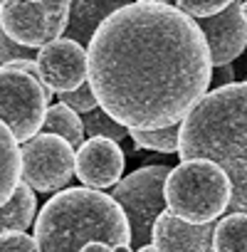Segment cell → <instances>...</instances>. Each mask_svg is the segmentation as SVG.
I'll use <instances>...</instances> for the list:
<instances>
[{"mask_svg": "<svg viewBox=\"0 0 247 252\" xmlns=\"http://www.w3.org/2000/svg\"><path fill=\"white\" fill-rule=\"evenodd\" d=\"M213 64L195 20L163 0L111 13L87 45V84L124 129L178 126L208 94Z\"/></svg>", "mask_w": 247, "mask_h": 252, "instance_id": "cell-1", "label": "cell"}, {"mask_svg": "<svg viewBox=\"0 0 247 252\" xmlns=\"http://www.w3.org/2000/svg\"><path fill=\"white\" fill-rule=\"evenodd\" d=\"M181 161H210L230 181V210L247 213V82L208 92L178 124Z\"/></svg>", "mask_w": 247, "mask_h": 252, "instance_id": "cell-2", "label": "cell"}, {"mask_svg": "<svg viewBox=\"0 0 247 252\" xmlns=\"http://www.w3.org/2000/svg\"><path fill=\"white\" fill-rule=\"evenodd\" d=\"M37 252H79L89 242L109 247L129 245L131 230L119 203L101 190L84 186L55 193L35 220Z\"/></svg>", "mask_w": 247, "mask_h": 252, "instance_id": "cell-3", "label": "cell"}, {"mask_svg": "<svg viewBox=\"0 0 247 252\" xmlns=\"http://www.w3.org/2000/svg\"><path fill=\"white\" fill-rule=\"evenodd\" d=\"M163 200L166 213L183 222H215L230 205V181L222 168L210 161H181L166 176Z\"/></svg>", "mask_w": 247, "mask_h": 252, "instance_id": "cell-4", "label": "cell"}, {"mask_svg": "<svg viewBox=\"0 0 247 252\" xmlns=\"http://www.w3.org/2000/svg\"><path fill=\"white\" fill-rule=\"evenodd\" d=\"M168 171H171L168 166H144L134 171L131 176L121 178L111 190V198L119 203V208L129 220L131 250L151 245L154 222L161 213H166L163 183H166Z\"/></svg>", "mask_w": 247, "mask_h": 252, "instance_id": "cell-5", "label": "cell"}, {"mask_svg": "<svg viewBox=\"0 0 247 252\" xmlns=\"http://www.w3.org/2000/svg\"><path fill=\"white\" fill-rule=\"evenodd\" d=\"M50 96L37 77L8 64L0 67V121L18 144L35 139L45 126Z\"/></svg>", "mask_w": 247, "mask_h": 252, "instance_id": "cell-6", "label": "cell"}, {"mask_svg": "<svg viewBox=\"0 0 247 252\" xmlns=\"http://www.w3.org/2000/svg\"><path fill=\"white\" fill-rule=\"evenodd\" d=\"M69 0H10L0 10V28L20 47H47L62 37L69 23Z\"/></svg>", "mask_w": 247, "mask_h": 252, "instance_id": "cell-7", "label": "cell"}, {"mask_svg": "<svg viewBox=\"0 0 247 252\" xmlns=\"http://www.w3.org/2000/svg\"><path fill=\"white\" fill-rule=\"evenodd\" d=\"M74 176V149L55 136L37 134L20 146V181L40 193L62 190Z\"/></svg>", "mask_w": 247, "mask_h": 252, "instance_id": "cell-8", "label": "cell"}, {"mask_svg": "<svg viewBox=\"0 0 247 252\" xmlns=\"http://www.w3.org/2000/svg\"><path fill=\"white\" fill-rule=\"evenodd\" d=\"M37 74L50 94H67L87 84V50L67 37L37 52Z\"/></svg>", "mask_w": 247, "mask_h": 252, "instance_id": "cell-9", "label": "cell"}, {"mask_svg": "<svg viewBox=\"0 0 247 252\" xmlns=\"http://www.w3.org/2000/svg\"><path fill=\"white\" fill-rule=\"evenodd\" d=\"M195 25L205 37L213 69L230 64L247 47V25L242 20L240 3H235V0H230V5L222 13L205 20H195Z\"/></svg>", "mask_w": 247, "mask_h": 252, "instance_id": "cell-10", "label": "cell"}, {"mask_svg": "<svg viewBox=\"0 0 247 252\" xmlns=\"http://www.w3.org/2000/svg\"><path fill=\"white\" fill-rule=\"evenodd\" d=\"M124 151L111 139H87L74 154V176L84 188H114L124 173Z\"/></svg>", "mask_w": 247, "mask_h": 252, "instance_id": "cell-11", "label": "cell"}, {"mask_svg": "<svg viewBox=\"0 0 247 252\" xmlns=\"http://www.w3.org/2000/svg\"><path fill=\"white\" fill-rule=\"evenodd\" d=\"M215 222L190 225L171 213H161L151 230V245L158 252H213Z\"/></svg>", "mask_w": 247, "mask_h": 252, "instance_id": "cell-12", "label": "cell"}, {"mask_svg": "<svg viewBox=\"0 0 247 252\" xmlns=\"http://www.w3.org/2000/svg\"><path fill=\"white\" fill-rule=\"evenodd\" d=\"M124 5L126 3H116V0H104V3H96V0H79V3H72L69 23H67V30H64L67 40H72L82 47L89 45L94 32L99 30V25Z\"/></svg>", "mask_w": 247, "mask_h": 252, "instance_id": "cell-13", "label": "cell"}, {"mask_svg": "<svg viewBox=\"0 0 247 252\" xmlns=\"http://www.w3.org/2000/svg\"><path fill=\"white\" fill-rule=\"evenodd\" d=\"M37 215V198L32 188H28L23 181L18 183L13 198L0 208V235L8 232H25Z\"/></svg>", "mask_w": 247, "mask_h": 252, "instance_id": "cell-14", "label": "cell"}, {"mask_svg": "<svg viewBox=\"0 0 247 252\" xmlns=\"http://www.w3.org/2000/svg\"><path fill=\"white\" fill-rule=\"evenodd\" d=\"M20 183V146L0 121V208H3Z\"/></svg>", "mask_w": 247, "mask_h": 252, "instance_id": "cell-15", "label": "cell"}, {"mask_svg": "<svg viewBox=\"0 0 247 252\" xmlns=\"http://www.w3.org/2000/svg\"><path fill=\"white\" fill-rule=\"evenodd\" d=\"M213 252H247V213H230L215 222Z\"/></svg>", "mask_w": 247, "mask_h": 252, "instance_id": "cell-16", "label": "cell"}, {"mask_svg": "<svg viewBox=\"0 0 247 252\" xmlns=\"http://www.w3.org/2000/svg\"><path fill=\"white\" fill-rule=\"evenodd\" d=\"M45 126H47L50 134L64 139L72 149H79V146L84 144L82 119H79V114H74V111L67 109L64 104H52V106H47Z\"/></svg>", "mask_w": 247, "mask_h": 252, "instance_id": "cell-17", "label": "cell"}, {"mask_svg": "<svg viewBox=\"0 0 247 252\" xmlns=\"http://www.w3.org/2000/svg\"><path fill=\"white\" fill-rule=\"evenodd\" d=\"M131 141L139 149L158 151V154H178V126H168V129H129Z\"/></svg>", "mask_w": 247, "mask_h": 252, "instance_id": "cell-18", "label": "cell"}, {"mask_svg": "<svg viewBox=\"0 0 247 252\" xmlns=\"http://www.w3.org/2000/svg\"><path fill=\"white\" fill-rule=\"evenodd\" d=\"M82 129H84V134H89V139L99 136V139H111L114 144H119L121 139L129 136V129H124L114 119H109L99 106L82 116Z\"/></svg>", "mask_w": 247, "mask_h": 252, "instance_id": "cell-19", "label": "cell"}, {"mask_svg": "<svg viewBox=\"0 0 247 252\" xmlns=\"http://www.w3.org/2000/svg\"><path fill=\"white\" fill-rule=\"evenodd\" d=\"M181 13H185L190 20H205V18H213L217 13H222L230 0H178L173 3Z\"/></svg>", "mask_w": 247, "mask_h": 252, "instance_id": "cell-20", "label": "cell"}, {"mask_svg": "<svg viewBox=\"0 0 247 252\" xmlns=\"http://www.w3.org/2000/svg\"><path fill=\"white\" fill-rule=\"evenodd\" d=\"M60 104H64V106L72 109L74 114H89V111L96 109V99H94L89 84H82V87L74 89V92L60 94Z\"/></svg>", "mask_w": 247, "mask_h": 252, "instance_id": "cell-21", "label": "cell"}, {"mask_svg": "<svg viewBox=\"0 0 247 252\" xmlns=\"http://www.w3.org/2000/svg\"><path fill=\"white\" fill-rule=\"evenodd\" d=\"M32 55H35L32 50L15 45V42L3 32V28H0V62L10 64V62H20V60H35Z\"/></svg>", "mask_w": 247, "mask_h": 252, "instance_id": "cell-22", "label": "cell"}, {"mask_svg": "<svg viewBox=\"0 0 247 252\" xmlns=\"http://www.w3.org/2000/svg\"><path fill=\"white\" fill-rule=\"evenodd\" d=\"M0 252H37V245L28 232H8L0 235Z\"/></svg>", "mask_w": 247, "mask_h": 252, "instance_id": "cell-23", "label": "cell"}, {"mask_svg": "<svg viewBox=\"0 0 247 252\" xmlns=\"http://www.w3.org/2000/svg\"><path fill=\"white\" fill-rule=\"evenodd\" d=\"M235 82V69L232 64H225V67H215L213 69V77H210V87L213 89H220V87H227ZM210 89V92H213Z\"/></svg>", "mask_w": 247, "mask_h": 252, "instance_id": "cell-24", "label": "cell"}, {"mask_svg": "<svg viewBox=\"0 0 247 252\" xmlns=\"http://www.w3.org/2000/svg\"><path fill=\"white\" fill-rule=\"evenodd\" d=\"M79 252H111V247L109 245H104V242H89L87 247H82Z\"/></svg>", "mask_w": 247, "mask_h": 252, "instance_id": "cell-25", "label": "cell"}, {"mask_svg": "<svg viewBox=\"0 0 247 252\" xmlns=\"http://www.w3.org/2000/svg\"><path fill=\"white\" fill-rule=\"evenodd\" d=\"M111 252H134L129 245H119V247H111Z\"/></svg>", "mask_w": 247, "mask_h": 252, "instance_id": "cell-26", "label": "cell"}, {"mask_svg": "<svg viewBox=\"0 0 247 252\" xmlns=\"http://www.w3.org/2000/svg\"><path fill=\"white\" fill-rule=\"evenodd\" d=\"M134 252H158V250H154V245H144V247H139Z\"/></svg>", "mask_w": 247, "mask_h": 252, "instance_id": "cell-27", "label": "cell"}, {"mask_svg": "<svg viewBox=\"0 0 247 252\" xmlns=\"http://www.w3.org/2000/svg\"><path fill=\"white\" fill-rule=\"evenodd\" d=\"M240 13H242V20L247 25V3H240Z\"/></svg>", "mask_w": 247, "mask_h": 252, "instance_id": "cell-28", "label": "cell"}, {"mask_svg": "<svg viewBox=\"0 0 247 252\" xmlns=\"http://www.w3.org/2000/svg\"><path fill=\"white\" fill-rule=\"evenodd\" d=\"M0 10H3V3H0Z\"/></svg>", "mask_w": 247, "mask_h": 252, "instance_id": "cell-29", "label": "cell"}]
</instances>
